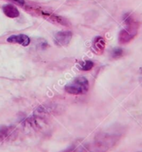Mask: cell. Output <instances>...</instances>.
Instances as JSON below:
<instances>
[{
    "mask_svg": "<svg viewBox=\"0 0 142 152\" xmlns=\"http://www.w3.org/2000/svg\"><path fill=\"white\" fill-rule=\"evenodd\" d=\"M121 138L116 132L98 133L91 142L85 145L80 152H108L115 147Z\"/></svg>",
    "mask_w": 142,
    "mask_h": 152,
    "instance_id": "cell-1",
    "label": "cell"
},
{
    "mask_svg": "<svg viewBox=\"0 0 142 152\" xmlns=\"http://www.w3.org/2000/svg\"><path fill=\"white\" fill-rule=\"evenodd\" d=\"M125 28L121 30L118 36V42L121 45H126L131 42L138 34L140 23L131 13H126L123 17Z\"/></svg>",
    "mask_w": 142,
    "mask_h": 152,
    "instance_id": "cell-2",
    "label": "cell"
},
{
    "mask_svg": "<svg viewBox=\"0 0 142 152\" xmlns=\"http://www.w3.org/2000/svg\"><path fill=\"white\" fill-rule=\"evenodd\" d=\"M26 9H27L29 12H32L33 13L41 16L42 18L49 21L51 23L58 24V25H62V26H70V23L67 19L54 13L53 12L48 10L47 8L38 7V6H27Z\"/></svg>",
    "mask_w": 142,
    "mask_h": 152,
    "instance_id": "cell-3",
    "label": "cell"
},
{
    "mask_svg": "<svg viewBox=\"0 0 142 152\" xmlns=\"http://www.w3.org/2000/svg\"><path fill=\"white\" fill-rule=\"evenodd\" d=\"M67 93L72 95H82L89 90V82L84 76H79L65 86Z\"/></svg>",
    "mask_w": 142,
    "mask_h": 152,
    "instance_id": "cell-4",
    "label": "cell"
},
{
    "mask_svg": "<svg viewBox=\"0 0 142 152\" xmlns=\"http://www.w3.org/2000/svg\"><path fill=\"white\" fill-rule=\"evenodd\" d=\"M72 32L70 31H61L54 36V42L59 46H67L72 41Z\"/></svg>",
    "mask_w": 142,
    "mask_h": 152,
    "instance_id": "cell-5",
    "label": "cell"
},
{
    "mask_svg": "<svg viewBox=\"0 0 142 152\" xmlns=\"http://www.w3.org/2000/svg\"><path fill=\"white\" fill-rule=\"evenodd\" d=\"M7 42L9 43H13V44H18L23 46H27L30 44V38L27 37V35L18 34L13 35L10 36L7 39Z\"/></svg>",
    "mask_w": 142,
    "mask_h": 152,
    "instance_id": "cell-6",
    "label": "cell"
},
{
    "mask_svg": "<svg viewBox=\"0 0 142 152\" xmlns=\"http://www.w3.org/2000/svg\"><path fill=\"white\" fill-rule=\"evenodd\" d=\"M106 46V41L102 37H96L92 42V50L97 55L103 53Z\"/></svg>",
    "mask_w": 142,
    "mask_h": 152,
    "instance_id": "cell-7",
    "label": "cell"
},
{
    "mask_svg": "<svg viewBox=\"0 0 142 152\" xmlns=\"http://www.w3.org/2000/svg\"><path fill=\"white\" fill-rule=\"evenodd\" d=\"M15 132V129L13 126H5L0 129V144L10 139Z\"/></svg>",
    "mask_w": 142,
    "mask_h": 152,
    "instance_id": "cell-8",
    "label": "cell"
},
{
    "mask_svg": "<svg viewBox=\"0 0 142 152\" xmlns=\"http://www.w3.org/2000/svg\"><path fill=\"white\" fill-rule=\"evenodd\" d=\"M4 14L9 18H16L19 17L20 13L18 9L13 4H6L3 7Z\"/></svg>",
    "mask_w": 142,
    "mask_h": 152,
    "instance_id": "cell-9",
    "label": "cell"
},
{
    "mask_svg": "<svg viewBox=\"0 0 142 152\" xmlns=\"http://www.w3.org/2000/svg\"><path fill=\"white\" fill-rule=\"evenodd\" d=\"M94 67V62L92 61H85L79 64V69L83 71H89Z\"/></svg>",
    "mask_w": 142,
    "mask_h": 152,
    "instance_id": "cell-10",
    "label": "cell"
},
{
    "mask_svg": "<svg viewBox=\"0 0 142 152\" xmlns=\"http://www.w3.org/2000/svg\"><path fill=\"white\" fill-rule=\"evenodd\" d=\"M125 54V50L122 48H115L112 50V59L116 60V59H120L124 56Z\"/></svg>",
    "mask_w": 142,
    "mask_h": 152,
    "instance_id": "cell-11",
    "label": "cell"
},
{
    "mask_svg": "<svg viewBox=\"0 0 142 152\" xmlns=\"http://www.w3.org/2000/svg\"><path fill=\"white\" fill-rule=\"evenodd\" d=\"M9 2H12L13 4H18V5H20V6H24L25 4V0H8Z\"/></svg>",
    "mask_w": 142,
    "mask_h": 152,
    "instance_id": "cell-12",
    "label": "cell"
},
{
    "mask_svg": "<svg viewBox=\"0 0 142 152\" xmlns=\"http://www.w3.org/2000/svg\"><path fill=\"white\" fill-rule=\"evenodd\" d=\"M62 152H79L78 151H77V149L75 147V146H71V147H69L68 149H67V150H65L64 151Z\"/></svg>",
    "mask_w": 142,
    "mask_h": 152,
    "instance_id": "cell-13",
    "label": "cell"
},
{
    "mask_svg": "<svg viewBox=\"0 0 142 152\" xmlns=\"http://www.w3.org/2000/svg\"><path fill=\"white\" fill-rule=\"evenodd\" d=\"M140 152H142V151H140Z\"/></svg>",
    "mask_w": 142,
    "mask_h": 152,
    "instance_id": "cell-14",
    "label": "cell"
}]
</instances>
